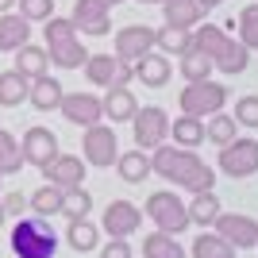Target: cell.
Returning a JSON list of instances; mask_svg holds the SVG:
<instances>
[{"label":"cell","instance_id":"28","mask_svg":"<svg viewBox=\"0 0 258 258\" xmlns=\"http://www.w3.org/2000/svg\"><path fill=\"white\" fill-rule=\"evenodd\" d=\"M170 135H173V143H177V147H185V151H193V147H201V143H205V123H201V119L197 116H177L170 123Z\"/></svg>","mask_w":258,"mask_h":258},{"label":"cell","instance_id":"1","mask_svg":"<svg viewBox=\"0 0 258 258\" xmlns=\"http://www.w3.org/2000/svg\"><path fill=\"white\" fill-rule=\"evenodd\" d=\"M151 170L166 181L181 185L189 193H208L216 185V170L208 162H201L193 151H185V147H154V158H151Z\"/></svg>","mask_w":258,"mask_h":258},{"label":"cell","instance_id":"14","mask_svg":"<svg viewBox=\"0 0 258 258\" xmlns=\"http://www.w3.org/2000/svg\"><path fill=\"white\" fill-rule=\"evenodd\" d=\"M139 220H143V212L131 201H112L104 208V231L112 239H127L131 231H139Z\"/></svg>","mask_w":258,"mask_h":258},{"label":"cell","instance_id":"18","mask_svg":"<svg viewBox=\"0 0 258 258\" xmlns=\"http://www.w3.org/2000/svg\"><path fill=\"white\" fill-rule=\"evenodd\" d=\"M205 12L208 8H201V0H162V20L170 27H189L193 31L205 20Z\"/></svg>","mask_w":258,"mask_h":258},{"label":"cell","instance_id":"35","mask_svg":"<svg viewBox=\"0 0 258 258\" xmlns=\"http://www.w3.org/2000/svg\"><path fill=\"white\" fill-rule=\"evenodd\" d=\"M212 70H216L212 58H205V54L193 50V46L181 54V74H185V81H205V77H212Z\"/></svg>","mask_w":258,"mask_h":258},{"label":"cell","instance_id":"40","mask_svg":"<svg viewBox=\"0 0 258 258\" xmlns=\"http://www.w3.org/2000/svg\"><path fill=\"white\" fill-rule=\"evenodd\" d=\"M20 16L27 23H46L54 16V0H20Z\"/></svg>","mask_w":258,"mask_h":258},{"label":"cell","instance_id":"2","mask_svg":"<svg viewBox=\"0 0 258 258\" xmlns=\"http://www.w3.org/2000/svg\"><path fill=\"white\" fill-rule=\"evenodd\" d=\"M12 250H16V258H54L58 239H54L46 216H23V220H16Z\"/></svg>","mask_w":258,"mask_h":258},{"label":"cell","instance_id":"19","mask_svg":"<svg viewBox=\"0 0 258 258\" xmlns=\"http://www.w3.org/2000/svg\"><path fill=\"white\" fill-rule=\"evenodd\" d=\"M27 43H31V23L23 20L20 12H16V16L4 12V16H0V50L16 54L20 46H27Z\"/></svg>","mask_w":258,"mask_h":258},{"label":"cell","instance_id":"38","mask_svg":"<svg viewBox=\"0 0 258 258\" xmlns=\"http://www.w3.org/2000/svg\"><path fill=\"white\" fill-rule=\"evenodd\" d=\"M89 212H93V197H89L85 189L62 193V216H70V220H89Z\"/></svg>","mask_w":258,"mask_h":258},{"label":"cell","instance_id":"5","mask_svg":"<svg viewBox=\"0 0 258 258\" xmlns=\"http://www.w3.org/2000/svg\"><path fill=\"white\" fill-rule=\"evenodd\" d=\"M81 151H85V166L108 170V166H116V158H119V139L108 123H93V127H85Z\"/></svg>","mask_w":258,"mask_h":258},{"label":"cell","instance_id":"11","mask_svg":"<svg viewBox=\"0 0 258 258\" xmlns=\"http://www.w3.org/2000/svg\"><path fill=\"white\" fill-rule=\"evenodd\" d=\"M154 50V27L147 23H127L116 31V58L119 62H139L143 54Z\"/></svg>","mask_w":258,"mask_h":258},{"label":"cell","instance_id":"33","mask_svg":"<svg viewBox=\"0 0 258 258\" xmlns=\"http://www.w3.org/2000/svg\"><path fill=\"white\" fill-rule=\"evenodd\" d=\"M193 258H235V247L227 239H220L216 231H205L193 243Z\"/></svg>","mask_w":258,"mask_h":258},{"label":"cell","instance_id":"32","mask_svg":"<svg viewBox=\"0 0 258 258\" xmlns=\"http://www.w3.org/2000/svg\"><path fill=\"white\" fill-rule=\"evenodd\" d=\"M27 162H23V151H20V143L12 139V131L0 127V177L4 173H20Z\"/></svg>","mask_w":258,"mask_h":258},{"label":"cell","instance_id":"3","mask_svg":"<svg viewBox=\"0 0 258 258\" xmlns=\"http://www.w3.org/2000/svg\"><path fill=\"white\" fill-rule=\"evenodd\" d=\"M227 104V89L212 77L205 81H189V89H181V112L185 116H197V119H208L216 112H224Z\"/></svg>","mask_w":258,"mask_h":258},{"label":"cell","instance_id":"21","mask_svg":"<svg viewBox=\"0 0 258 258\" xmlns=\"http://www.w3.org/2000/svg\"><path fill=\"white\" fill-rule=\"evenodd\" d=\"M12 70H20L27 81H35V77H46V70H50V54H46V46H20L16 50V66Z\"/></svg>","mask_w":258,"mask_h":258},{"label":"cell","instance_id":"10","mask_svg":"<svg viewBox=\"0 0 258 258\" xmlns=\"http://www.w3.org/2000/svg\"><path fill=\"white\" fill-rule=\"evenodd\" d=\"M216 235L227 239L235 250H247V247H258V224L250 216H239V212H220L216 216Z\"/></svg>","mask_w":258,"mask_h":258},{"label":"cell","instance_id":"16","mask_svg":"<svg viewBox=\"0 0 258 258\" xmlns=\"http://www.w3.org/2000/svg\"><path fill=\"white\" fill-rule=\"evenodd\" d=\"M81 70H85L89 85H97V89H112V85H119V70H123V62H119L116 54H89Z\"/></svg>","mask_w":258,"mask_h":258},{"label":"cell","instance_id":"30","mask_svg":"<svg viewBox=\"0 0 258 258\" xmlns=\"http://www.w3.org/2000/svg\"><path fill=\"white\" fill-rule=\"evenodd\" d=\"M189 208V224H201V227H212L216 216H220V201H216V193L208 189V193H193V205Z\"/></svg>","mask_w":258,"mask_h":258},{"label":"cell","instance_id":"29","mask_svg":"<svg viewBox=\"0 0 258 258\" xmlns=\"http://www.w3.org/2000/svg\"><path fill=\"white\" fill-rule=\"evenodd\" d=\"M143 258H185V247L166 231H154L143 239Z\"/></svg>","mask_w":258,"mask_h":258},{"label":"cell","instance_id":"8","mask_svg":"<svg viewBox=\"0 0 258 258\" xmlns=\"http://www.w3.org/2000/svg\"><path fill=\"white\" fill-rule=\"evenodd\" d=\"M66 123H74V127H93L104 119V104H100L97 93H66L62 104H58Z\"/></svg>","mask_w":258,"mask_h":258},{"label":"cell","instance_id":"44","mask_svg":"<svg viewBox=\"0 0 258 258\" xmlns=\"http://www.w3.org/2000/svg\"><path fill=\"white\" fill-rule=\"evenodd\" d=\"M12 4H16V0H0V16H4V12H12Z\"/></svg>","mask_w":258,"mask_h":258},{"label":"cell","instance_id":"36","mask_svg":"<svg viewBox=\"0 0 258 258\" xmlns=\"http://www.w3.org/2000/svg\"><path fill=\"white\" fill-rule=\"evenodd\" d=\"M239 43L247 46V50H258V4H247V8L239 12Z\"/></svg>","mask_w":258,"mask_h":258},{"label":"cell","instance_id":"15","mask_svg":"<svg viewBox=\"0 0 258 258\" xmlns=\"http://www.w3.org/2000/svg\"><path fill=\"white\" fill-rule=\"evenodd\" d=\"M131 70H135V77H139L147 89H162V85H170V77H173V66L162 50L143 54L139 62H131Z\"/></svg>","mask_w":258,"mask_h":258},{"label":"cell","instance_id":"25","mask_svg":"<svg viewBox=\"0 0 258 258\" xmlns=\"http://www.w3.org/2000/svg\"><path fill=\"white\" fill-rule=\"evenodd\" d=\"M27 89H31V81L20 70H4L0 74V108H20L27 100Z\"/></svg>","mask_w":258,"mask_h":258},{"label":"cell","instance_id":"42","mask_svg":"<svg viewBox=\"0 0 258 258\" xmlns=\"http://www.w3.org/2000/svg\"><path fill=\"white\" fill-rule=\"evenodd\" d=\"M0 208H4V216H20L27 208V197L23 193H0Z\"/></svg>","mask_w":258,"mask_h":258},{"label":"cell","instance_id":"31","mask_svg":"<svg viewBox=\"0 0 258 258\" xmlns=\"http://www.w3.org/2000/svg\"><path fill=\"white\" fill-rule=\"evenodd\" d=\"M205 139H212L216 147H227L231 139H239V123H235V116H227V112H216V116H208V123H205Z\"/></svg>","mask_w":258,"mask_h":258},{"label":"cell","instance_id":"37","mask_svg":"<svg viewBox=\"0 0 258 258\" xmlns=\"http://www.w3.org/2000/svg\"><path fill=\"white\" fill-rule=\"evenodd\" d=\"M31 212L39 216H54V212H62V189H54V185H43V189H35L31 193Z\"/></svg>","mask_w":258,"mask_h":258},{"label":"cell","instance_id":"43","mask_svg":"<svg viewBox=\"0 0 258 258\" xmlns=\"http://www.w3.org/2000/svg\"><path fill=\"white\" fill-rule=\"evenodd\" d=\"M100 258H131V247L123 243V239H112V243L100 250Z\"/></svg>","mask_w":258,"mask_h":258},{"label":"cell","instance_id":"17","mask_svg":"<svg viewBox=\"0 0 258 258\" xmlns=\"http://www.w3.org/2000/svg\"><path fill=\"white\" fill-rule=\"evenodd\" d=\"M100 104H104L108 123H123V119H135V112H139V100H135V93H131V89H123V85L104 89Z\"/></svg>","mask_w":258,"mask_h":258},{"label":"cell","instance_id":"22","mask_svg":"<svg viewBox=\"0 0 258 258\" xmlns=\"http://www.w3.org/2000/svg\"><path fill=\"white\" fill-rule=\"evenodd\" d=\"M189 43H193V31L189 27H158L154 31V50H162L166 58H181L185 50H189Z\"/></svg>","mask_w":258,"mask_h":258},{"label":"cell","instance_id":"9","mask_svg":"<svg viewBox=\"0 0 258 258\" xmlns=\"http://www.w3.org/2000/svg\"><path fill=\"white\" fill-rule=\"evenodd\" d=\"M43 177H46V185L62 189V193H70V189H81V181H85V158L58 151V154H54V158L43 166Z\"/></svg>","mask_w":258,"mask_h":258},{"label":"cell","instance_id":"13","mask_svg":"<svg viewBox=\"0 0 258 258\" xmlns=\"http://www.w3.org/2000/svg\"><path fill=\"white\" fill-rule=\"evenodd\" d=\"M108 4H100V0H74V27L77 35H108V27H112V20H108Z\"/></svg>","mask_w":258,"mask_h":258},{"label":"cell","instance_id":"23","mask_svg":"<svg viewBox=\"0 0 258 258\" xmlns=\"http://www.w3.org/2000/svg\"><path fill=\"white\" fill-rule=\"evenodd\" d=\"M116 170H119V177H123V181L127 185H139V181H147V177H151V158H147V151H139V147H135V151H123L116 158Z\"/></svg>","mask_w":258,"mask_h":258},{"label":"cell","instance_id":"12","mask_svg":"<svg viewBox=\"0 0 258 258\" xmlns=\"http://www.w3.org/2000/svg\"><path fill=\"white\" fill-rule=\"evenodd\" d=\"M20 151H23V162H31V166L43 170L46 162L58 154V135L50 127H27L20 139Z\"/></svg>","mask_w":258,"mask_h":258},{"label":"cell","instance_id":"41","mask_svg":"<svg viewBox=\"0 0 258 258\" xmlns=\"http://www.w3.org/2000/svg\"><path fill=\"white\" fill-rule=\"evenodd\" d=\"M235 123L239 127H258V97H239L235 100Z\"/></svg>","mask_w":258,"mask_h":258},{"label":"cell","instance_id":"48","mask_svg":"<svg viewBox=\"0 0 258 258\" xmlns=\"http://www.w3.org/2000/svg\"><path fill=\"white\" fill-rule=\"evenodd\" d=\"M0 227H4V208H0Z\"/></svg>","mask_w":258,"mask_h":258},{"label":"cell","instance_id":"39","mask_svg":"<svg viewBox=\"0 0 258 258\" xmlns=\"http://www.w3.org/2000/svg\"><path fill=\"white\" fill-rule=\"evenodd\" d=\"M43 31H46V46L66 43V39H77V27H74V20H70V16H50Z\"/></svg>","mask_w":258,"mask_h":258},{"label":"cell","instance_id":"47","mask_svg":"<svg viewBox=\"0 0 258 258\" xmlns=\"http://www.w3.org/2000/svg\"><path fill=\"white\" fill-rule=\"evenodd\" d=\"M139 4H162V0H139Z\"/></svg>","mask_w":258,"mask_h":258},{"label":"cell","instance_id":"20","mask_svg":"<svg viewBox=\"0 0 258 258\" xmlns=\"http://www.w3.org/2000/svg\"><path fill=\"white\" fill-rule=\"evenodd\" d=\"M62 97H66L62 81H58V77H50V74H46V77H35L31 89H27V100H31L39 112H58Z\"/></svg>","mask_w":258,"mask_h":258},{"label":"cell","instance_id":"46","mask_svg":"<svg viewBox=\"0 0 258 258\" xmlns=\"http://www.w3.org/2000/svg\"><path fill=\"white\" fill-rule=\"evenodd\" d=\"M100 4H108V8H116V4H123V0H100Z\"/></svg>","mask_w":258,"mask_h":258},{"label":"cell","instance_id":"27","mask_svg":"<svg viewBox=\"0 0 258 258\" xmlns=\"http://www.w3.org/2000/svg\"><path fill=\"white\" fill-rule=\"evenodd\" d=\"M46 54H50V66H58V70H77V66H85V58H89V50L81 46V39L54 43V46H46Z\"/></svg>","mask_w":258,"mask_h":258},{"label":"cell","instance_id":"34","mask_svg":"<svg viewBox=\"0 0 258 258\" xmlns=\"http://www.w3.org/2000/svg\"><path fill=\"white\" fill-rule=\"evenodd\" d=\"M97 224H89V220H70V231H66V243H70V247L74 250H81V254H85V250H93L97 247Z\"/></svg>","mask_w":258,"mask_h":258},{"label":"cell","instance_id":"45","mask_svg":"<svg viewBox=\"0 0 258 258\" xmlns=\"http://www.w3.org/2000/svg\"><path fill=\"white\" fill-rule=\"evenodd\" d=\"M216 4H224V0H201V8H216Z\"/></svg>","mask_w":258,"mask_h":258},{"label":"cell","instance_id":"4","mask_svg":"<svg viewBox=\"0 0 258 258\" xmlns=\"http://www.w3.org/2000/svg\"><path fill=\"white\" fill-rule=\"evenodd\" d=\"M143 212L151 216L158 224V231H166V235H177V231L189 227V208H185V201L177 193H151Z\"/></svg>","mask_w":258,"mask_h":258},{"label":"cell","instance_id":"6","mask_svg":"<svg viewBox=\"0 0 258 258\" xmlns=\"http://www.w3.org/2000/svg\"><path fill=\"white\" fill-rule=\"evenodd\" d=\"M131 123H135V147H139V151H154V147H162L166 135H170V116H166L158 104L139 108Z\"/></svg>","mask_w":258,"mask_h":258},{"label":"cell","instance_id":"7","mask_svg":"<svg viewBox=\"0 0 258 258\" xmlns=\"http://www.w3.org/2000/svg\"><path fill=\"white\" fill-rule=\"evenodd\" d=\"M220 170L227 177L258 173V139H231L227 147H220Z\"/></svg>","mask_w":258,"mask_h":258},{"label":"cell","instance_id":"24","mask_svg":"<svg viewBox=\"0 0 258 258\" xmlns=\"http://www.w3.org/2000/svg\"><path fill=\"white\" fill-rule=\"evenodd\" d=\"M227 39H231V35H227V27L224 23H201V31H193V50H201L205 54V58H212L216 62V54L224 50V43Z\"/></svg>","mask_w":258,"mask_h":258},{"label":"cell","instance_id":"26","mask_svg":"<svg viewBox=\"0 0 258 258\" xmlns=\"http://www.w3.org/2000/svg\"><path fill=\"white\" fill-rule=\"evenodd\" d=\"M212 66L220 70V74H227V77H231V74H243V70L250 66V50L239 43V39H227L224 50L216 54V62H212Z\"/></svg>","mask_w":258,"mask_h":258}]
</instances>
